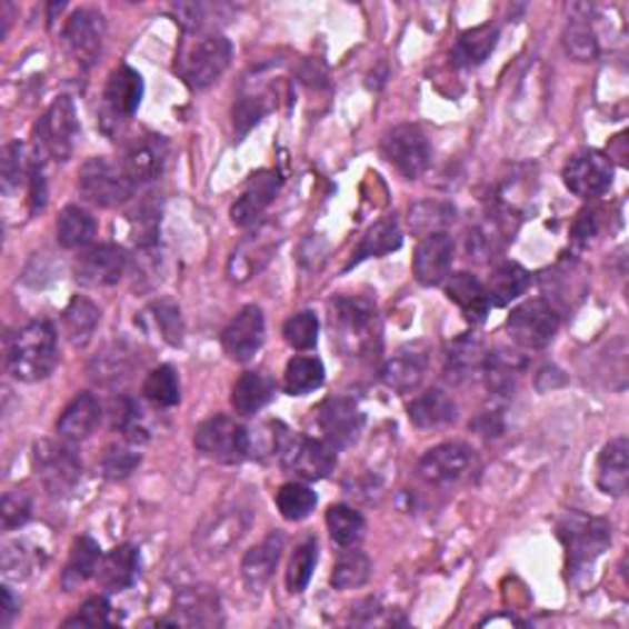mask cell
I'll list each match as a JSON object with an SVG mask.
<instances>
[{"label":"cell","instance_id":"6da1fadb","mask_svg":"<svg viewBox=\"0 0 629 629\" xmlns=\"http://www.w3.org/2000/svg\"><path fill=\"white\" fill-rule=\"evenodd\" d=\"M332 340L345 357H367L381 340L377 308L367 298L337 296L330 302Z\"/></svg>","mask_w":629,"mask_h":629},{"label":"cell","instance_id":"7a4b0ae2","mask_svg":"<svg viewBox=\"0 0 629 629\" xmlns=\"http://www.w3.org/2000/svg\"><path fill=\"white\" fill-rule=\"evenodd\" d=\"M10 377L26 383L48 379L57 367V335L50 322L34 320L20 328L8 345Z\"/></svg>","mask_w":629,"mask_h":629},{"label":"cell","instance_id":"3957f363","mask_svg":"<svg viewBox=\"0 0 629 629\" xmlns=\"http://www.w3.org/2000/svg\"><path fill=\"white\" fill-rule=\"evenodd\" d=\"M558 539L563 541L568 553V570L573 576L586 573L592 563L608 551L612 541L610 521L600 517H588L580 511H570L558 523Z\"/></svg>","mask_w":629,"mask_h":629},{"label":"cell","instance_id":"277c9868","mask_svg":"<svg viewBox=\"0 0 629 629\" xmlns=\"http://www.w3.org/2000/svg\"><path fill=\"white\" fill-rule=\"evenodd\" d=\"M278 423L273 426V452L281 458V465L306 482L325 480L337 465V452L328 440H314L306 436L290 433L281 426V433H276Z\"/></svg>","mask_w":629,"mask_h":629},{"label":"cell","instance_id":"5b68a950","mask_svg":"<svg viewBox=\"0 0 629 629\" xmlns=\"http://www.w3.org/2000/svg\"><path fill=\"white\" fill-rule=\"evenodd\" d=\"M194 448L207 460L221 465H237L249 458L251 436L234 418L214 416L194 430Z\"/></svg>","mask_w":629,"mask_h":629},{"label":"cell","instance_id":"8992f818","mask_svg":"<svg viewBox=\"0 0 629 629\" xmlns=\"http://www.w3.org/2000/svg\"><path fill=\"white\" fill-rule=\"evenodd\" d=\"M32 468L42 487L52 497H64L72 492L81 477V462L72 446L60 440H38L32 448Z\"/></svg>","mask_w":629,"mask_h":629},{"label":"cell","instance_id":"52a82bcc","mask_svg":"<svg viewBox=\"0 0 629 629\" xmlns=\"http://www.w3.org/2000/svg\"><path fill=\"white\" fill-rule=\"evenodd\" d=\"M231 64V42L217 32L200 34L180 57V74L188 87L202 91L227 72Z\"/></svg>","mask_w":629,"mask_h":629},{"label":"cell","instance_id":"ba28073f","mask_svg":"<svg viewBox=\"0 0 629 629\" xmlns=\"http://www.w3.org/2000/svg\"><path fill=\"white\" fill-rule=\"evenodd\" d=\"M251 527V511L247 507H221L209 511L194 531V546L204 558L227 556L243 539Z\"/></svg>","mask_w":629,"mask_h":629},{"label":"cell","instance_id":"9c48e42d","mask_svg":"<svg viewBox=\"0 0 629 629\" xmlns=\"http://www.w3.org/2000/svg\"><path fill=\"white\" fill-rule=\"evenodd\" d=\"M561 328L558 310L549 300L533 298L521 302L517 310H511L507 320L509 337L523 349H543L553 342V337Z\"/></svg>","mask_w":629,"mask_h":629},{"label":"cell","instance_id":"30bf717a","mask_svg":"<svg viewBox=\"0 0 629 629\" xmlns=\"http://www.w3.org/2000/svg\"><path fill=\"white\" fill-rule=\"evenodd\" d=\"M133 182L107 158H91L79 170V192L97 207H119L133 197Z\"/></svg>","mask_w":629,"mask_h":629},{"label":"cell","instance_id":"8fae6325","mask_svg":"<svg viewBox=\"0 0 629 629\" xmlns=\"http://www.w3.org/2000/svg\"><path fill=\"white\" fill-rule=\"evenodd\" d=\"M79 133L77 109L69 97L54 99L52 107L42 113V119L34 126V138L38 146L54 160H69L74 153Z\"/></svg>","mask_w":629,"mask_h":629},{"label":"cell","instance_id":"7c38bea8","mask_svg":"<svg viewBox=\"0 0 629 629\" xmlns=\"http://www.w3.org/2000/svg\"><path fill=\"white\" fill-rule=\"evenodd\" d=\"M381 153L391 166L399 170L403 178L416 180L428 170L430 166V143L426 133L418 126L403 123L396 126L383 136Z\"/></svg>","mask_w":629,"mask_h":629},{"label":"cell","instance_id":"4fadbf2b","mask_svg":"<svg viewBox=\"0 0 629 629\" xmlns=\"http://www.w3.org/2000/svg\"><path fill=\"white\" fill-rule=\"evenodd\" d=\"M143 99V77L133 67H116L107 79L101 97V119L103 123H126L131 121Z\"/></svg>","mask_w":629,"mask_h":629},{"label":"cell","instance_id":"5bb4252c","mask_svg":"<svg viewBox=\"0 0 629 629\" xmlns=\"http://www.w3.org/2000/svg\"><path fill=\"white\" fill-rule=\"evenodd\" d=\"M615 166L612 160L600 150H582V153L568 160L563 170L566 188L582 197V200H596L612 188Z\"/></svg>","mask_w":629,"mask_h":629},{"label":"cell","instance_id":"9a60e30c","mask_svg":"<svg viewBox=\"0 0 629 629\" xmlns=\"http://www.w3.org/2000/svg\"><path fill=\"white\" fill-rule=\"evenodd\" d=\"M519 227L517 214L507 207L492 209L482 221L470 229L468 253L477 263H489L507 249V243L515 239Z\"/></svg>","mask_w":629,"mask_h":629},{"label":"cell","instance_id":"2e32d148","mask_svg":"<svg viewBox=\"0 0 629 629\" xmlns=\"http://www.w3.org/2000/svg\"><path fill=\"white\" fill-rule=\"evenodd\" d=\"M318 426L322 438L335 450H342L355 446L359 433H362L365 413L357 401L347 399V396H335V399H328L318 409Z\"/></svg>","mask_w":629,"mask_h":629},{"label":"cell","instance_id":"e0dca14e","mask_svg":"<svg viewBox=\"0 0 629 629\" xmlns=\"http://www.w3.org/2000/svg\"><path fill=\"white\" fill-rule=\"evenodd\" d=\"M128 266V256L116 243H99L91 247L77 259L74 276L81 286H113L121 281V276Z\"/></svg>","mask_w":629,"mask_h":629},{"label":"cell","instance_id":"ac0fdd59","mask_svg":"<svg viewBox=\"0 0 629 629\" xmlns=\"http://www.w3.org/2000/svg\"><path fill=\"white\" fill-rule=\"evenodd\" d=\"M266 340V320L261 308L247 306L241 308L234 320L227 325L224 335H221V347L234 362H249V359L259 352Z\"/></svg>","mask_w":629,"mask_h":629},{"label":"cell","instance_id":"d6986e66","mask_svg":"<svg viewBox=\"0 0 629 629\" xmlns=\"http://www.w3.org/2000/svg\"><path fill=\"white\" fill-rule=\"evenodd\" d=\"M278 243H281V237H278V231L273 227L256 229V234H249L234 249V253H231L227 266L231 281L243 283L249 281L251 276L259 273L261 268L273 259Z\"/></svg>","mask_w":629,"mask_h":629},{"label":"cell","instance_id":"ffe728a7","mask_svg":"<svg viewBox=\"0 0 629 629\" xmlns=\"http://www.w3.org/2000/svg\"><path fill=\"white\" fill-rule=\"evenodd\" d=\"M472 465V450L462 442H442V446L428 450L418 462V472H421L428 485H452L460 477L468 475Z\"/></svg>","mask_w":629,"mask_h":629},{"label":"cell","instance_id":"44dd1931","mask_svg":"<svg viewBox=\"0 0 629 629\" xmlns=\"http://www.w3.org/2000/svg\"><path fill=\"white\" fill-rule=\"evenodd\" d=\"M103 34H107V22L94 8H81L67 20L64 42L79 62L91 64L101 52Z\"/></svg>","mask_w":629,"mask_h":629},{"label":"cell","instance_id":"7402d4cb","mask_svg":"<svg viewBox=\"0 0 629 629\" xmlns=\"http://www.w3.org/2000/svg\"><path fill=\"white\" fill-rule=\"evenodd\" d=\"M174 620L172 625L188 627H217L221 625V602L214 588L190 586L180 588L174 596Z\"/></svg>","mask_w":629,"mask_h":629},{"label":"cell","instance_id":"603a6c76","mask_svg":"<svg viewBox=\"0 0 629 629\" xmlns=\"http://www.w3.org/2000/svg\"><path fill=\"white\" fill-rule=\"evenodd\" d=\"M278 190H281V178L273 170H259L243 184L239 200L231 207V221L237 227H249L259 219L266 207L276 200Z\"/></svg>","mask_w":629,"mask_h":629},{"label":"cell","instance_id":"cb8c5ba5","mask_svg":"<svg viewBox=\"0 0 629 629\" xmlns=\"http://www.w3.org/2000/svg\"><path fill=\"white\" fill-rule=\"evenodd\" d=\"M168 162V143L162 141L160 136H146L138 138V141L126 150L123 156V174L133 182V188L138 184H148L158 180L162 170H166Z\"/></svg>","mask_w":629,"mask_h":629},{"label":"cell","instance_id":"d4e9b609","mask_svg":"<svg viewBox=\"0 0 629 629\" xmlns=\"http://www.w3.org/2000/svg\"><path fill=\"white\" fill-rule=\"evenodd\" d=\"M452 256H456V243L448 234H428L418 243L413 256V276L421 286H438L450 276Z\"/></svg>","mask_w":629,"mask_h":629},{"label":"cell","instance_id":"484cf974","mask_svg":"<svg viewBox=\"0 0 629 629\" xmlns=\"http://www.w3.org/2000/svg\"><path fill=\"white\" fill-rule=\"evenodd\" d=\"M286 549V536L281 531L268 533L261 543L247 551L241 561V578L251 592H261L271 582Z\"/></svg>","mask_w":629,"mask_h":629},{"label":"cell","instance_id":"4316f807","mask_svg":"<svg viewBox=\"0 0 629 629\" xmlns=\"http://www.w3.org/2000/svg\"><path fill=\"white\" fill-rule=\"evenodd\" d=\"M428 355L421 347H403L381 369V381L396 393H411L426 377Z\"/></svg>","mask_w":629,"mask_h":629},{"label":"cell","instance_id":"83f0119b","mask_svg":"<svg viewBox=\"0 0 629 629\" xmlns=\"http://www.w3.org/2000/svg\"><path fill=\"white\" fill-rule=\"evenodd\" d=\"M598 487L605 495L622 497L629 487V440L612 438L598 458Z\"/></svg>","mask_w":629,"mask_h":629},{"label":"cell","instance_id":"f1b7e54d","mask_svg":"<svg viewBox=\"0 0 629 629\" xmlns=\"http://www.w3.org/2000/svg\"><path fill=\"white\" fill-rule=\"evenodd\" d=\"M138 568H141V556H138L136 546H116L113 551L101 558L97 570L99 586L109 592H121L131 588L138 578Z\"/></svg>","mask_w":629,"mask_h":629},{"label":"cell","instance_id":"f546056e","mask_svg":"<svg viewBox=\"0 0 629 629\" xmlns=\"http://www.w3.org/2000/svg\"><path fill=\"white\" fill-rule=\"evenodd\" d=\"M101 421V406L94 393H77L57 421V433L67 442L87 440Z\"/></svg>","mask_w":629,"mask_h":629},{"label":"cell","instance_id":"4dcf8cb0","mask_svg":"<svg viewBox=\"0 0 629 629\" xmlns=\"http://www.w3.org/2000/svg\"><path fill=\"white\" fill-rule=\"evenodd\" d=\"M136 352L126 342H111L101 349V352L91 359L89 375L101 387H116V383L126 381L136 369Z\"/></svg>","mask_w":629,"mask_h":629},{"label":"cell","instance_id":"1f68e13d","mask_svg":"<svg viewBox=\"0 0 629 629\" xmlns=\"http://www.w3.org/2000/svg\"><path fill=\"white\" fill-rule=\"evenodd\" d=\"M409 418L416 428L421 430H436L446 428L458 418V406L446 391L430 389L421 396H416L409 406Z\"/></svg>","mask_w":629,"mask_h":629},{"label":"cell","instance_id":"d6a6232c","mask_svg":"<svg viewBox=\"0 0 629 629\" xmlns=\"http://www.w3.org/2000/svg\"><path fill=\"white\" fill-rule=\"evenodd\" d=\"M446 296L462 310L470 322H482L489 312L487 288L470 273H452L446 278Z\"/></svg>","mask_w":629,"mask_h":629},{"label":"cell","instance_id":"836d02e7","mask_svg":"<svg viewBox=\"0 0 629 629\" xmlns=\"http://www.w3.org/2000/svg\"><path fill=\"white\" fill-rule=\"evenodd\" d=\"M276 383L263 371H243L231 389V406L241 416L259 413L263 406L273 399Z\"/></svg>","mask_w":629,"mask_h":629},{"label":"cell","instance_id":"e575fe53","mask_svg":"<svg viewBox=\"0 0 629 629\" xmlns=\"http://www.w3.org/2000/svg\"><path fill=\"white\" fill-rule=\"evenodd\" d=\"M529 283H531V273L527 271V268L515 261L499 263L492 271V276H489V283H487L489 306H497V308L509 306L511 300H517L527 293Z\"/></svg>","mask_w":629,"mask_h":629},{"label":"cell","instance_id":"d590c367","mask_svg":"<svg viewBox=\"0 0 629 629\" xmlns=\"http://www.w3.org/2000/svg\"><path fill=\"white\" fill-rule=\"evenodd\" d=\"M523 365H527V362H523V359L517 352H505V349H497V352H487L480 375L485 377L489 393L509 396L511 391H515Z\"/></svg>","mask_w":629,"mask_h":629},{"label":"cell","instance_id":"8d00e7d4","mask_svg":"<svg viewBox=\"0 0 629 629\" xmlns=\"http://www.w3.org/2000/svg\"><path fill=\"white\" fill-rule=\"evenodd\" d=\"M99 320H101V312L94 302L84 296H74L62 312V328H64L67 340L74 347L89 345V340L94 337L99 328Z\"/></svg>","mask_w":629,"mask_h":629},{"label":"cell","instance_id":"74e56055","mask_svg":"<svg viewBox=\"0 0 629 629\" xmlns=\"http://www.w3.org/2000/svg\"><path fill=\"white\" fill-rule=\"evenodd\" d=\"M401 243H403V234H401L399 219H396V214L383 217L367 231L362 243H359L352 263H349V266H357V263H362L367 259H379V256L399 251Z\"/></svg>","mask_w":629,"mask_h":629},{"label":"cell","instance_id":"f35d334b","mask_svg":"<svg viewBox=\"0 0 629 629\" xmlns=\"http://www.w3.org/2000/svg\"><path fill=\"white\" fill-rule=\"evenodd\" d=\"M101 558L103 556L99 543L91 539V536H81V539H77L72 546V553H69V561L64 566L62 588L74 590L79 586H84L91 576H97Z\"/></svg>","mask_w":629,"mask_h":629},{"label":"cell","instance_id":"ab89813d","mask_svg":"<svg viewBox=\"0 0 629 629\" xmlns=\"http://www.w3.org/2000/svg\"><path fill=\"white\" fill-rule=\"evenodd\" d=\"M97 237V221L87 209L64 207L60 219H57V241L64 249H84Z\"/></svg>","mask_w":629,"mask_h":629},{"label":"cell","instance_id":"60d3db41","mask_svg":"<svg viewBox=\"0 0 629 629\" xmlns=\"http://www.w3.org/2000/svg\"><path fill=\"white\" fill-rule=\"evenodd\" d=\"M499 32L495 26H480L460 34V40L452 50V60L460 67H477L482 64L492 50L497 48Z\"/></svg>","mask_w":629,"mask_h":629},{"label":"cell","instance_id":"b9f144b4","mask_svg":"<svg viewBox=\"0 0 629 629\" xmlns=\"http://www.w3.org/2000/svg\"><path fill=\"white\" fill-rule=\"evenodd\" d=\"M485 347L477 337H460L448 349V375L452 381H462L472 377L475 371H482L485 365Z\"/></svg>","mask_w":629,"mask_h":629},{"label":"cell","instance_id":"7bdbcfd3","mask_svg":"<svg viewBox=\"0 0 629 629\" xmlns=\"http://www.w3.org/2000/svg\"><path fill=\"white\" fill-rule=\"evenodd\" d=\"M325 381V367L318 357H293L286 367L283 387L290 396H306L320 389Z\"/></svg>","mask_w":629,"mask_h":629},{"label":"cell","instance_id":"ee69618b","mask_svg":"<svg viewBox=\"0 0 629 629\" xmlns=\"http://www.w3.org/2000/svg\"><path fill=\"white\" fill-rule=\"evenodd\" d=\"M328 529L332 541L342 549H352L365 536V517L347 505H335L328 509Z\"/></svg>","mask_w":629,"mask_h":629},{"label":"cell","instance_id":"f6af8a7d","mask_svg":"<svg viewBox=\"0 0 629 629\" xmlns=\"http://www.w3.org/2000/svg\"><path fill=\"white\" fill-rule=\"evenodd\" d=\"M369 576H371L369 556L365 551H357L352 546V549H347L340 556V561L335 563L330 582L337 590H352V588H362Z\"/></svg>","mask_w":629,"mask_h":629},{"label":"cell","instance_id":"bcb514c9","mask_svg":"<svg viewBox=\"0 0 629 629\" xmlns=\"http://www.w3.org/2000/svg\"><path fill=\"white\" fill-rule=\"evenodd\" d=\"M318 566V539L314 536H308L302 539L293 556H290V563L286 570V586L290 592H302L308 588V582L312 578V570Z\"/></svg>","mask_w":629,"mask_h":629},{"label":"cell","instance_id":"7dc6e473","mask_svg":"<svg viewBox=\"0 0 629 629\" xmlns=\"http://www.w3.org/2000/svg\"><path fill=\"white\" fill-rule=\"evenodd\" d=\"M143 396L158 409H172L180 403V381L174 369L162 365L150 371L143 381Z\"/></svg>","mask_w":629,"mask_h":629},{"label":"cell","instance_id":"c3c4849f","mask_svg":"<svg viewBox=\"0 0 629 629\" xmlns=\"http://www.w3.org/2000/svg\"><path fill=\"white\" fill-rule=\"evenodd\" d=\"M276 505L283 519L302 521L312 515L314 505H318V495H314L308 485L288 482L276 492Z\"/></svg>","mask_w":629,"mask_h":629},{"label":"cell","instance_id":"681fc988","mask_svg":"<svg viewBox=\"0 0 629 629\" xmlns=\"http://www.w3.org/2000/svg\"><path fill=\"white\" fill-rule=\"evenodd\" d=\"M143 322H148L168 345L182 342V314L172 300H158L143 312Z\"/></svg>","mask_w":629,"mask_h":629},{"label":"cell","instance_id":"f907efd6","mask_svg":"<svg viewBox=\"0 0 629 629\" xmlns=\"http://www.w3.org/2000/svg\"><path fill=\"white\" fill-rule=\"evenodd\" d=\"M563 44H566V52L573 57L578 62H590L598 57V38L592 28L586 22V18H576L570 22L566 34H563Z\"/></svg>","mask_w":629,"mask_h":629},{"label":"cell","instance_id":"816d5d0a","mask_svg":"<svg viewBox=\"0 0 629 629\" xmlns=\"http://www.w3.org/2000/svg\"><path fill=\"white\" fill-rule=\"evenodd\" d=\"M456 219V209L442 202H421L411 209V229L416 234H438L450 221Z\"/></svg>","mask_w":629,"mask_h":629},{"label":"cell","instance_id":"f5cc1de1","mask_svg":"<svg viewBox=\"0 0 629 629\" xmlns=\"http://www.w3.org/2000/svg\"><path fill=\"white\" fill-rule=\"evenodd\" d=\"M318 332H320L318 314L310 310L293 314V318H288L283 325L286 342L293 349H312L318 345Z\"/></svg>","mask_w":629,"mask_h":629},{"label":"cell","instance_id":"db71d44e","mask_svg":"<svg viewBox=\"0 0 629 629\" xmlns=\"http://www.w3.org/2000/svg\"><path fill=\"white\" fill-rule=\"evenodd\" d=\"M138 465H141V456L131 446H109L101 458V475L107 480H126Z\"/></svg>","mask_w":629,"mask_h":629},{"label":"cell","instance_id":"11a10c76","mask_svg":"<svg viewBox=\"0 0 629 629\" xmlns=\"http://www.w3.org/2000/svg\"><path fill=\"white\" fill-rule=\"evenodd\" d=\"M0 517H3V529H20L32 517V502L26 492H6L3 505H0Z\"/></svg>","mask_w":629,"mask_h":629},{"label":"cell","instance_id":"9f6ffc18","mask_svg":"<svg viewBox=\"0 0 629 629\" xmlns=\"http://www.w3.org/2000/svg\"><path fill=\"white\" fill-rule=\"evenodd\" d=\"M103 625H111V605L101 596L89 598L84 605H81V610L64 622V627H103Z\"/></svg>","mask_w":629,"mask_h":629},{"label":"cell","instance_id":"6f0895ef","mask_svg":"<svg viewBox=\"0 0 629 629\" xmlns=\"http://www.w3.org/2000/svg\"><path fill=\"white\" fill-rule=\"evenodd\" d=\"M266 103L259 97H243L237 107H234V126H237V133L243 136L249 133L251 128L259 123L263 116H266Z\"/></svg>","mask_w":629,"mask_h":629},{"label":"cell","instance_id":"680465c9","mask_svg":"<svg viewBox=\"0 0 629 629\" xmlns=\"http://www.w3.org/2000/svg\"><path fill=\"white\" fill-rule=\"evenodd\" d=\"M600 229H602V209L598 207L582 209L573 224V241L578 247H588L592 239H598Z\"/></svg>","mask_w":629,"mask_h":629},{"label":"cell","instance_id":"91938a15","mask_svg":"<svg viewBox=\"0 0 629 629\" xmlns=\"http://www.w3.org/2000/svg\"><path fill=\"white\" fill-rule=\"evenodd\" d=\"M26 174V158H22V146L10 143L3 153V182L6 190L20 184V178Z\"/></svg>","mask_w":629,"mask_h":629},{"label":"cell","instance_id":"94428289","mask_svg":"<svg viewBox=\"0 0 629 629\" xmlns=\"http://www.w3.org/2000/svg\"><path fill=\"white\" fill-rule=\"evenodd\" d=\"M30 568L32 566H30L26 546H22L20 541L6 543V549H3V570H6V576H10V578L28 576Z\"/></svg>","mask_w":629,"mask_h":629},{"label":"cell","instance_id":"6125c7cd","mask_svg":"<svg viewBox=\"0 0 629 629\" xmlns=\"http://www.w3.org/2000/svg\"><path fill=\"white\" fill-rule=\"evenodd\" d=\"M28 182H30V204L32 212L44 207V200H48V190H44V178H42V168L38 162H32L28 168Z\"/></svg>","mask_w":629,"mask_h":629},{"label":"cell","instance_id":"be15d7a7","mask_svg":"<svg viewBox=\"0 0 629 629\" xmlns=\"http://www.w3.org/2000/svg\"><path fill=\"white\" fill-rule=\"evenodd\" d=\"M477 433L485 436V438H492V436H499L505 430V423H502V413L499 411H482L480 416L475 418V421L470 423Z\"/></svg>","mask_w":629,"mask_h":629},{"label":"cell","instance_id":"e7e4bbea","mask_svg":"<svg viewBox=\"0 0 629 629\" xmlns=\"http://www.w3.org/2000/svg\"><path fill=\"white\" fill-rule=\"evenodd\" d=\"M18 608H20V605L16 602L13 592H10V588H3V615H0V627L10 625V620H13V617H16Z\"/></svg>","mask_w":629,"mask_h":629}]
</instances>
